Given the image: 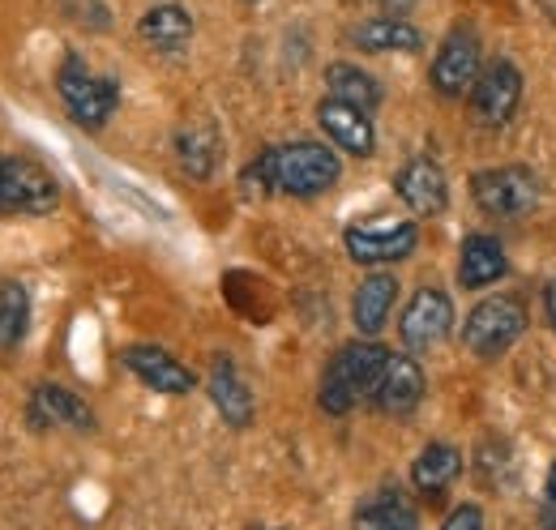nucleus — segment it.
<instances>
[{
	"mask_svg": "<svg viewBox=\"0 0 556 530\" xmlns=\"http://www.w3.org/2000/svg\"><path fill=\"white\" fill-rule=\"evenodd\" d=\"M441 530H484V514H480V505H458Z\"/></svg>",
	"mask_w": 556,
	"mask_h": 530,
	"instance_id": "nucleus-26",
	"label": "nucleus"
},
{
	"mask_svg": "<svg viewBox=\"0 0 556 530\" xmlns=\"http://www.w3.org/2000/svg\"><path fill=\"white\" fill-rule=\"evenodd\" d=\"M544 308H548V321L556 326V278L548 282V291H544Z\"/></svg>",
	"mask_w": 556,
	"mask_h": 530,
	"instance_id": "nucleus-27",
	"label": "nucleus"
},
{
	"mask_svg": "<svg viewBox=\"0 0 556 530\" xmlns=\"http://www.w3.org/2000/svg\"><path fill=\"white\" fill-rule=\"evenodd\" d=\"M480 73H484V65H480V35L463 22V26H454L441 39V48L432 56L428 81H432V90L441 99H463V94H471V86L480 81Z\"/></svg>",
	"mask_w": 556,
	"mask_h": 530,
	"instance_id": "nucleus-8",
	"label": "nucleus"
},
{
	"mask_svg": "<svg viewBox=\"0 0 556 530\" xmlns=\"http://www.w3.org/2000/svg\"><path fill=\"white\" fill-rule=\"evenodd\" d=\"M527 326H531V317H527V304L518 295H488L484 304H476L467 313L463 346L476 359H501L527 333Z\"/></svg>",
	"mask_w": 556,
	"mask_h": 530,
	"instance_id": "nucleus-4",
	"label": "nucleus"
},
{
	"mask_svg": "<svg viewBox=\"0 0 556 530\" xmlns=\"http://www.w3.org/2000/svg\"><path fill=\"white\" fill-rule=\"evenodd\" d=\"M326 86H330V99H343V103L368 112V116H372V112L381 108V99H386V90L377 86V77L364 73V68L348 65V61L326 68Z\"/></svg>",
	"mask_w": 556,
	"mask_h": 530,
	"instance_id": "nucleus-23",
	"label": "nucleus"
},
{
	"mask_svg": "<svg viewBox=\"0 0 556 530\" xmlns=\"http://www.w3.org/2000/svg\"><path fill=\"white\" fill-rule=\"evenodd\" d=\"M505 269H509V262H505V249H501L496 236L476 231V236L463 240V249H458V282H463L467 291L496 282Z\"/></svg>",
	"mask_w": 556,
	"mask_h": 530,
	"instance_id": "nucleus-20",
	"label": "nucleus"
},
{
	"mask_svg": "<svg viewBox=\"0 0 556 530\" xmlns=\"http://www.w3.org/2000/svg\"><path fill=\"white\" fill-rule=\"evenodd\" d=\"M121 364L138 377L141 386H150L154 394L180 398L198 386L193 368H185L172 351H163V346H154V342H129V346L121 351Z\"/></svg>",
	"mask_w": 556,
	"mask_h": 530,
	"instance_id": "nucleus-11",
	"label": "nucleus"
},
{
	"mask_svg": "<svg viewBox=\"0 0 556 530\" xmlns=\"http://www.w3.org/2000/svg\"><path fill=\"white\" fill-rule=\"evenodd\" d=\"M317 125L321 132L343 150V154H355V159H372V150H377V132H372V116L368 112H359V108H351L343 99H321L317 103Z\"/></svg>",
	"mask_w": 556,
	"mask_h": 530,
	"instance_id": "nucleus-13",
	"label": "nucleus"
},
{
	"mask_svg": "<svg viewBox=\"0 0 556 530\" xmlns=\"http://www.w3.org/2000/svg\"><path fill=\"white\" fill-rule=\"evenodd\" d=\"M390 364V351L372 338H355L348 346H339L321 373V386H317V402L326 415H348L355 411L364 398L372 402V390L381 381Z\"/></svg>",
	"mask_w": 556,
	"mask_h": 530,
	"instance_id": "nucleus-2",
	"label": "nucleus"
},
{
	"mask_svg": "<svg viewBox=\"0 0 556 530\" xmlns=\"http://www.w3.org/2000/svg\"><path fill=\"white\" fill-rule=\"evenodd\" d=\"M253 530H266V527H253Z\"/></svg>",
	"mask_w": 556,
	"mask_h": 530,
	"instance_id": "nucleus-32",
	"label": "nucleus"
},
{
	"mask_svg": "<svg viewBox=\"0 0 556 530\" xmlns=\"http://www.w3.org/2000/svg\"><path fill=\"white\" fill-rule=\"evenodd\" d=\"M138 35L154 52H185L193 39V13L185 4H154L141 13Z\"/></svg>",
	"mask_w": 556,
	"mask_h": 530,
	"instance_id": "nucleus-19",
	"label": "nucleus"
},
{
	"mask_svg": "<svg viewBox=\"0 0 556 530\" xmlns=\"http://www.w3.org/2000/svg\"><path fill=\"white\" fill-rule=\"evenodd\" d=\"M522 103V73L514 61H488L480 81L471 86V116L484 129H505Z\"/></svg>",
	"mask_w": 556,
	"mask_h": 530,
	"instance_id": "nucleus-9",
	"label": "nucleus"
},
{
	"mask_svg": "<svg viewBox=\"0 0 556 530\" xmlns=\"http://www.w3.org/2000/svg\"><path fill=\"white\" fill-rule=\"evenodd\" d=\"M424 390H428V381H424L419 359H412V355H390V364H386V373H381V381L372 390V406L381 415H412L419 402H424Z\"/></svg>",
	"mask_w": 556,
	"mask_h": 530,
	"instance_id": "nucleus-15",
	"label": "nucleus"
},
{
	"mask_svg": "<svg viewBox=\"0 0 556 530\" xmlns=\"http://www.w3.org/2000/svg\"><path fill=\"white\" fill-rule=\"evenodd\" d=\"M454 330V304L441 287H419L412 295V304L403 308V321H399V338L407 351H432L441 346Z\"/></svg>",
	"mask_w": 556,
	"mask_h": 530,
	"instance_id": "nucleus-10",
	"label": "nucleus"
},
{
	"mask_svg": "<svg viewBox=\"0 0 556 530\" xmlns=\"http://www.w3.org/2000/svg\"><path fill=\"white\" fill-rule=\"evenodd\" d=\"M218 154H223V137L214 125H189L176 132V159L193 180H206L218 167Z\"/></svg>",
	"mask_w": 556,
	"mask_h": 530,
	"instance_id": "nucleus-24",
	"label": "nucleus"
},
{
	"mask_svg": "<svg viewBox=\"0 0 556 530\" xmlns=\"http://www.w3.org/2000/svg\"><path fill=\"white\" fill-rule=\"evenodd\" d=\"M56 94L70 108L73 125H81V129H103L112 121V112L121 108V81L90 73V65L77 52H70L65 65L56 68Z\"/></svg>",
	"mask_w": 556,
	"mask_h": 530,
	"instance_id": "nucleus-3",
	"label": "nucleus"
},
{
	"mask_svg": "<svg viewBox=\"0 0 556 530\" xmlns=\"http://www.w3.org/2000/svg\"><path fill=\"white\" fill-rule=\"evenodd\" d=\"M535 4H540V13L556 26V0H535Z\"/></svg>",
	"mask_w": 556,
	"mask_h": 530,
	"instance_id": "nucleus-29",
	"label": "nucleus"
},
{
	"mask_svg": "<svg viewBox=\"0 0 556 530\" xmlns=\"http://www.w3.org/2000/svg\"><path fill=\"white\" fill-rule=\"evenodd\" d=\"M386 4H390V9H407L412 0H386Z\"/></svg>",
	"mask_w": 556,
	"mask_h": 530,
	"instance_id": "nucleus-31",
	"label": "nucleus"
},
{
	"mask_svg": "<svg viewBox=\"0 0 556 530\" xmlns=\"http://www.w3.org/2000/svg\"><path fill=\"white\" fill-rule=\"evenodd\" d=\"M35 428H77V432H94L99 419L94 411L81 402V394H73L65 386H35L30 390V406H26Z\"/></svg>",
	"mask_w": 556,
	"mask_h": 530,
	"instance_id": "nucleus-14",
	"label": "nucleus"
},
{
	"mask_svg": "<svg viewBox=\"0 0 556 530\" xmlns=\"http://www.w3.org/2000/svg\"><path fill=\"white\" fill-rule=\"evenodd\" d=\"M351 43L359 52H419L424 48V35H419L407 17L386 13V17H368V22L351 26Z\"/></svg>",
	"mask_w": 556,
	"mask_h": 530,
	"instance_id": "nucleus-21",
	"label": "nucleus"
},
{
	"mask_svg": "<svg viewBox=\"0 0 556 530\" xmlns=\"http://www.w3.org/2000/svg\"><path fill=\"white\" fill-rule=\"evenodd\" d=\"M394 300H399V282H394V274H368V278L355 287L351 321H355L359 338H377V333L386 330V317H390Z\"/></svg>",
	"mask_w": 556,
	"mask_h": 530,
	"instance_id": "nucleus-16",
	"label": "nucleus"
},
{
	"mask_svg": "<svg viewBox=\"0 0 556 530\" xmlns=\"http://www.w3.org/2000/svg\"><path fill=\"white\" fill-rule=\"evenodd\" d=\"M458 475H463V454H458L454 445H445V441L424 445L419 458L412 463V483H416L419 496H428V501H441L445 488H450Z\"/></svg>",
	"mask_w": 556,
	"mask_h": 530,
	"instance_id": "nucleus-22",
	"label": "nucleus"
},
{
	"mask_svg": "<svg viewBox=\"0 0 556 530\" xmlns=\"http://www.w3.org/2000/svg\"><path fill=\"white\" fill-rule=\"evenodd\" d=\"M471 198L488 218H522L540 201V180L531 167L509 163V167H488L471 176Z\"/></svg>",
	"mask_w": 556,
	"mask_h": 530,
	"instance_id": "nucleus-6",
	"label": "nucleus"
},
{
	"mask_svg": "<svg viewBox=\"0 0 556 530\" xmlns=\"http://www.w3.org/2000/svg\"><path fill=\"white\" fill-rule=\"evenodd\" d=\"M394 193H399V201H403L412 214L432 218V214H445V205H450V180H445L441 163H432V159L416 154L412 163L399 167V176H394Z\"/></svg>",
	"mask_w": 556,
	"mask_h": 530,
	"instance_id": "nucleus-12",
	"label": "nucleus"
},
{
	"mask_svg": "<svg viewBox=\"0 0 556 530\" xmlns=\"http://www.w3.org/2000/svg\"><path fill=\"white\" fill-rule=\"evenodd\" d=\"M30 330V291L13 278L0 282V351H13Z\"/></svg>",
	"mask_w": 556,
	"mask_h": 530,
	"instance_id": "nucleus-25",
	"label": "nucleus"
},
{
	"mask_svg": "<svg viewBox=\"0 0 556 530\" xmlns=\"http://www.w3.org/2000/svg\"><path fill=\"white\" fill-rule=\"evenodd\" d=\"M540 518H544V527H548V530H556V501H544Z\"/></svg>",
	"mask_w": 556,
	"mask_h": 530,
	"instance_id": "nucleus-28",
	"label": "nucleus"
},
{
	"mask_svg": "<svg viewBox=\"0 0 556 530\" xmlns=\"http://www.w3.org/2000/svg\"><path fill=\"white\" fill-rule=\"evenodd\" d=\"M419 231L407 218H368L343 231V249L355 265H394L416 253Z\"/></svg>",
	"mask_w": 556,
	"mask_h": 530,
	"instance_id": "nucleus-7",
	"label": "nucleus"
},
{
	"mask_svg": "<svg viewBox=\"0 0 556 530\" xmlns=\"http://www.w3.org/2000/svg\"><path fill=\"white\" fill-rule=\"evenodd\" d=\"M351 527L355 530H419V514L399 488H381V492H372V496H364V501L355 505Z\"/></svg>",
	"mask_w": 556,
	"mask_h": 530,
	"instance_id": "nucleus-18",
	"label": "nucleus"
},
{
	"mask_svg": "<svg viewBox=\"0 0 556 530\" xmlns=\"http://www.w3.org/2000/svg\"><path fill=\"white\" fill-rule=\"evenodd\" d=\"M343 163L330 146L321 141H282L262 150L249 167H244V189L257 193H278V198H321L339 185Z\"/></svg>",
	"mask_w": 556,
	"mask_h": 530,
	"instance_id": "nucleus-1",
	"label": "nucleus"
},
{
	"mask_svg": "<svg viewBox=\"0 0 556 530\" xmlns=\"http://www.w3.org/2000/svg\"><path fill=\"white\" fill-rule=\"evenodd\" d=\"M61 201V185L26 154L0 150V214H48Z\"/></svg>",
	"mask_w": 556,
	"mask_h": 530,
	"instance_id": "nucleus-5",
	"label": "nucleus"
},
{
	"mask_svg": "<svg viewBox=\"0 0 556 530\" xmlns=\"http://www.w3.org/2000/svg\"><path fill=\"white\" fill-rule=\"evenodd\" d=\"M548 501H556V466H553V475H548Z\"/></svg>",
	"mask_w": 556,
	"mask_h": 530,
	"instance_id": "nucleus-30",
	"label": "nucleus"
},
{
	"mask_svg": "<svg viewBox=\"0 0 556 530\" xmlns=\"http://www.w3.org/2000/svg\"><path fill=\"white\" fill-rule=\"evenodd\" d=\"M210 402L218 406V415L231 428H249L253 424V394L240 381L231 355H214V364H210Z\"/></svg>",
	"mask_w": 556,
	"mask_h": 530,
	"instance_id": "nucleus-17",
	"label": "nucleus"
}]
</instances>
